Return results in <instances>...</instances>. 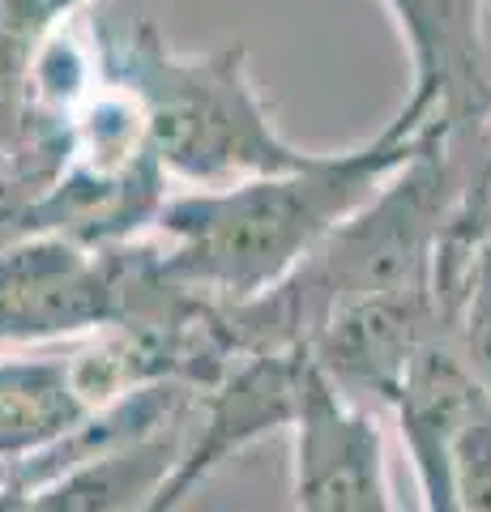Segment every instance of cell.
I'll return each instance as SVG.
<instances>
[{"label":"cell","mask_w":491,"mask_h":512,"mask_svg":"<svg viewBox=\"0 0 491 512\" xmlns=\"http://www.w3.org/2000/svg\"><path fill=\"white\" fill-rule=\"evenodd\" d=\"M308 384V350H261L240 355L210 389L197 393V427H184L180 461L154 491L146 512H180L205 478L235 461L248 444L291 431Z\"/></svg>","instance_id":"cell-3"},{"label":"cell","mask_w":491,"mask_h":512,"mask_svg":"<svg viewBox=\"0 0 491 512\" xmlns=\"http://www.w3.org/2000/svg\"><path fill=\"white\" fill-rule=\"evenodd\" d=\"M5 163H9V150H5V146H0V171H5Z\"/></svg>","instance_id":"cell-13"},{"label":"cell","mask_w":491,"mask_h":512,"mask_svg":"<svg viewBox=\"0 0 491 512\" xmlns=\"http://www.w3.org/2000/svg\"><path fill=\"white\" fill-rule=\"evenodd\" d=\"M415 64L402 107L453 133L491 128V73L483 43V0H385Z\"/></svg>","instance_id":"cell-7"},{"label":"cell","mask_w":491,"mask_h":512,"mask_svg":"<svg viewBox=\"0 0 491 512\" xmlns=\"http://www.w3.org/2000/svg\"><path fill=\"white\" fill-rule=\"evenodd\" d=\"M30 52L35 47L0 26V146L9 154L26 150L30 141H43L30 116Z\"/></svg>","instance_id":"cell-10"},{"label":"cell","mask_w":491,"mask_h":512,"mask_svg":"<svg viewBox=\"0 0 491 512\" xmlns=\"http://www.w3.org/2000/svg\"><path fill=\"white\" fill-rule=\"evenodd\" d=\"M449 329L453 320L436 286H415L342 308L304 350L346 402L368 406L376 397L393 406L410 363Z\"/></svg>","instance_id":"cell-6"},{"label":"cell","mask_w":491,"mask_h":512,"mask_svg":"<svg viewBox=\"0 0 491 512\" xmlns=\"http://www.w3.org/2000/svg\"><path fill=\"white\" fill-rule=\"evenodd\" d=\"M77 9H86V0H0V26L35 47L52 30L69 26Z\"/></svg>","instance_id":"cell-11"},{"label":"cell","mask_w":491,"mask_h":512,"mask_svg":"<svg viewBox=\"0 0 491 512\" xmlns=\"http://www.w3.org/2000/svg\"><path fill=\"white\" fill-rule=\"evenodd\" d=\"M436 124L402 107L355 150L312 154L295 171L223 188L171 192L146 239L154 269L214 308H244L287 282L329 231L372 201L376 188L419 154Z\"/></svg>","instance_id":"cell-1"},{"label":"cell","mask_w":491,"mask_h":512,"mask_svg":"<svg viewBox=\"0 0 491 512\" xmlns=\"http://www.w3.org/2000/svg\"><path fill=\"white\" fill-rule=\"evenodd\" d=\"M291 491L295 512H398L376 414L346 402L312 359L291 423Z\"/></svg>","instance_id":"cell-5"},{"label":"cell","mask_w":491,"mask_h":512,"mask_svg":"<svg viewBox=\"0 0 491 512\" xmlns=\"http://www.w3.org/2000/svg\"><path fill=\"white\" fill-rule=\"evenodd\" d=\"M470 218L487 239H491V141H487V154L479 163V175H474V188H470Z\"/></svg>","instance_id":"cell-12"},{"label":"cell","mask_w":491,"mask_h":512,"mask_svg":"<svg viewBox=\"0 0 491 512\" xmlns=\"http://www.w3.org/2000/svg\"><path fill=\"white\" fill-rule=\"evenodd\" d=\"M103 77L141 111L146 146L167 180L223 188L304 167L316 150H299L248 73V47L180 52L150 18L99 39Z\"/></svg>","instance_id":"cell-2"},{"label":"cell","mask_w":491,"mask_h":512,"mask_svg":"<svg viewBox=\"0 0 491 512\" xmlns=\"http://www.w3.org/2000/svg\"><path fill=\"white\" fill-rule=\"evenodd\" d=\"M124 244L77 248L60 235H30L0 252V346L90 338L120 316Z\"/></svg>","instance_id":"cell-4"},{"label":"cell","mask_w":491,"mask_h":512,"mask_svg":"<svg viewBox=\"0 0 491 512\" xmlns=\"http://www.w3.org/2000/svg\"><path fill=\"white\" fill-rule=\"evenodd\" d=\"M86 414L65 355H0V470L65 440Z\"/></svg>","instance_id":"cell-8"},{"label":"cell","mask_w":491,"mask_h":512,"mask_svg":"<svg viewBox=\"0 0 491 512\" xmlns=\"http://www.w3.org/2000/svg\"><path fill=\"white\" fill-rule=\"evenodd\" d=\"M449 320H453L449 333H453L457 359H462L479 397L491 406V239L483 231L474 235V248L466 256Z\"/></svg>","instance_id":"cell-9"}]
</instances>
